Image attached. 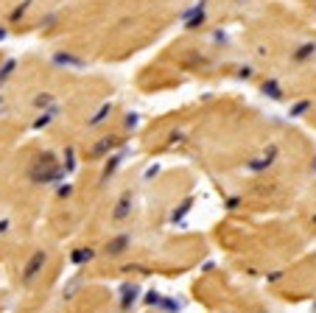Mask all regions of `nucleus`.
I'll return each mask as SVG.
<instances>
[{
    "label": "nucleus",
    "mask_w": 316,
    "mask_h": 313,
    "mask_svg": "<svg viewBox=\"0 0 316 313\" xmlns=\"http://www.w3.org/2000/svg\"><path fill=\"white\" fill-rule=\"evenodd\" d=\"M25 9H28V0H25V3H23V6H20V9H14V12L9 14V17H12L14 23H17V20H20V17H23V14H25Z\"/></svg>",
    "instance_id": "obj_2"
},
{
    "label": "nucleus",
    "mask_w": 316,
    "mask_h": 313,
    "mask_svg": "<svg viewBox=\"0 0 316 313\" xmlns=\"http://www.w3.org/2000/svg\"><path fill=\"white\" fill-rule=\"evenodd\" d=\"M3 36H6V31H3V28H0V39H3Z\"/></svg>",
    "instance_id": "obj_3"
},
{
    "label": "nucleus",
    "mask_w": 316,
    "mask_h": 313,
    "mask_svg": "<svg viewBox=\"0 0 316 313\" xmlns=\"http://www.w3.org/2000/svg\"><path fill=\"white\" fill-rule=\"evenodd\" d=\"M12 70H14V62H12V59H9V62H6V65L0 67V84H6V78H9V76H12Z\"/></svg>",
    "instance_id": "obj_1"
}]
</instances>
